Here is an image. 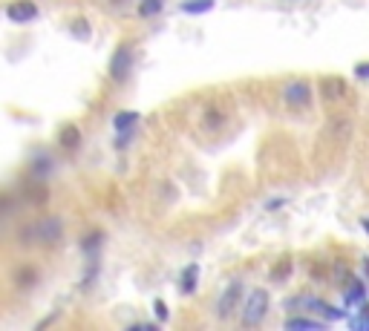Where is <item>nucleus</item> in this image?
I'll return each instance as SVG.
<instances>
[{
  "instance_id": "f257e3e1",
  "label": "nucleus",
  "mask_w": 369,
  "mask_h": 331,
  "mask_svg": "<svg viewBox=\"0 0 369 331\" xmlns=\"http://www.w3.org/2000/svg\"><path fill=\"white\" fill-rule=\"evenodd\" d=\"M61 239H64V222H61V216H44L32 225H26L18 231V242L20 245H58Z\"/></svg>"
},
{
  "instance_id": "f03ea898",
  "label": "nucleus",
  "mask_w": 369,
  "mask_h": 331,
  "mask_svg": "<svg viewBox=\"0 0 369 331\" xmlns=\"http://www.w3.org/2000/svg\"><path fill=\"white\" fill-rule=\"evenodd\" d=\"M268 309H271L268 291H265V288H254L249 297H245V303H242V309H239V323H242L245 328H254V325H260V323L265 320Z\"/></svg>"
},
{
  "instance_id": "7ed1b4c3",
  "label": "nucleus",
  "mask_w": 369,
  "mask_h": 331,
  "mask_svg": "<svg viewBox=\"0 0 369 331\" xmlns=\"http://www.w3.org/2000/svg\"><path fill=\"white\" fill-rule=\"evenodd\" d=\"M280 101L289 107V110H309L312 101H315V93H312V84L306 78H292L283 84L280 89Z\"/></svg>"
},
{
  "instance_id": "20e7f679",
  "label": "nucleus",
  "mask_w": 369,
  "mask_h": 331,
  "mask_svg": "<svg viewBox=\"0 0 369 331\" xmlns=\"http://www.w3.org/2000/svg\"><path fill=\"white\" fill-rule=\"evenodd\" d=\"M133 61H136V55H133V44L130 41H121L110 58V78L113 81H127L130 70H133Z\"/></svg>"
},
{
  "instance_id": "39448f33",
  "label": "nucleus",
  "mask_w": 369,
  "mask_h": 331,
  "mask_svg": "<svg viewBox=\"0 0 369 331\" xmlns=\"http://www.w3.org/2000/svg\"><path fill=\"white\" fill-rule=\"evenodd\" d=\"M239 297H242V280H231L225 285V291L220 294V299H217V317L223 323L231 320V314L239 309Z\"/></svg>"
},
{
  "instance_id": "423d86ee",
  "label": "nucleus",
  "mask_w": 369,
  "mask_h": 331,
  "mask_svg": "<svg viewBox=\"0 0 369 331\" xmlns=\"http://www.w3.org/2000/svg\"><path fill=\"white\" fill-rule=\"evenodd\" d=\"M320 98L326 104H341L349 98V86H346V78L341 75H329L320 81Z\"/></svg>"
},
{
  "instance_id": "0eeeda50",
  "label": "nucleus",
  "mask_w": 369,
  "mask_h": 331,
  "mask_svg": "<svg viewBox=\"0 0 369 331\" xmlns=\"http://www.w3.org/2000/svg\"><path fill=\"white\" fill-rule=\"evenodd\" d=\"M225 124H228L225 110H223L220 104H208L205 112H202V118H199V127H202L208 136H217L220 130H225Z\"/></svg>"
},
{
  "instance_id": "6e6552de",
  "label": "nucleus",
  "mask_w": 369,
  "mask_h": 331,
  "mask_svg": "<svg viewBox=\"0 0 369 331\" xmlns=\"http://www.w3.org/2000/svg\"><path fill=\"white\" fill-rule=\"evenodd\" d=\"M142 122V115L136 112V110H121V112H115L113 115V130L121 136V144L125 141H130V136L136 133V124ZM118 144V147H121Z\"/></svg>"
},
{
  "instance_id": "1a4fd4ad",
  "label": "nucleus",
  "mask_w": 369,
  "mask_h": 331,
  "mask_svg": "<svg viewBox=\"0 0 369 331\" xmlns=\"http://www.w3.org/2000/svg\"><path fill=\"white\" fill-rule=\"evenodd\" d=\"M38 15H41V9L35 0H15V4L6 6V18L15 23H32Z\"/></svg>"
},
{
  "instance_id": "9d476101",
  "label": "nucleus",
  "mask_w": 369,
  "mask_h": 331,
  "mask_svg": "<svg viewBox=\"0 0 369 331\" xmlns=\"http://www.w3.org/2000/svg\"><path fill=\"white\" fill-rule=\"evenodd\" d=\"M196 285H199V265L191 262L188 268L182 271V277H179V294H182V297H188V294L196 291Z\"/></svg>"
},
{
  "instance_id": "9b49d317",
  "label": "nucleus",
  "mask_w": 369,
  "mask_h": 331,
  "mask_svg": "<svg viewBox=\"0 0 369 331\" xmlns=\"http://www.w3.org/2000/svg\"><path fill=\"white\" fill-rule=\"evenodd\" d=\"M58 147H64V150H70V153H75V150L81 147V130L75 124H64V127H61V133H58Z\"/></svg>"
},
{
  "instance_id": "f8f14e48",
  "label": "nucleus",
  "mask_w": 369,
  "mask_h": 331,
  "mask_svg": "<svg viewBox=\"0 0 369 331\" xmlns=\"http://www.w3.org/2000/svg\"><path fill=\"white\" fill-rule=\"evenodd\" d=\"M52 159L46 156V153H38L35 159H32V164H29V176L35 179V182H41V179H46L49 173H52Z\"/></svg>"
},
{
  "instance_id": "ddd939ff",
  "label": "nucleus",
  "mask_w": 369,
  "mask_h": 331,
  "mask_svg": "<svg viewBox=\"0 0 369 331\" xmlns=\"http://www.w3.org/2000/svg\"><path fill=\"white\" fill-rule=\"evenodd\" d=\"M306 299V306H312V311H318V314H323L326 320H341V317H346L344 311H337V309H332L329 303H323V299H315V297H303Z\"/></svg>"
},
{
  "instance_id": "4468645a",
  "label": "nucleus",
  "mask_w": 369,
  "mask_h": 331,
  "mask_svg": "<svg viewBox=\"0 0 369 331\" xmlns=\"http://www.w3.org/2000/svg\"><path fill=\"white\" fill-rule=\"evenodd\" d=\"M15 285H18V288H32V285H38V271H35L32 265H23V268H18V274H15Z\"/></svg>"
},
{
  "instance_id": "2eb2a0df",
  "label": "nucleus",
  "mask_w": 369,
  "mask_h": 331,
  "mask_svg": "<svg viewBox=\"0 0 369 331\" xmlns=\"http://www.w3.org/2000/svg\"><path fill=\"white\" fill-rule=\"evenodd\" d=\"M363 299H366V285L363 283H349L346 291H344V303L355 306V303H363Z\"/></svg>"
},
{
  "instance_id": "dca6fc26",
  "label": "nucleus",
  "mask_w": 369,
  "mask_h": 331,
  "mask_svg": "<svg viewBox=\"0 0 369 331\" xmlns=\"http://www.w3.org/2000/svg\"><path fill=\"white\" fill-rule=\"evenodd\" d=\"M184 15H202V12H211L213 9V0H184L179 6Z\"/></svg>"
},
{
  "instance_id": "f3484780",
  "label": "nucleus",
  "mask_w": 369,
  "mask_h": 331,
  "mask_svg": "<svg viewBox=\"0 0 369 331\" xmlns=\"http://www.w3.org/2000/svg\"><path fill=\"white\" fill-rule=\"evenodd\" d=\"M286 328L289 331H294V328H326V323L323 320H309V317H292V320H286Z\"/></svg>"
},
{
  "instance_id": "a211bd4d",
  "label": "nucleus",
  "mask_w": 369,
  "mask_h": 331,
  "mask_svg": "<svg viewBox=\"0 0 369 331\" xmlns=\"http://www.w3.org/2000/svg\"><path fill=\"white\" fill-rule=\"evenodd\" d=\"M70 32H73V38H78V41H87L89 38V20L87 18H75L73 23H70Z\"/></svg>"
},
{
  "instance_id": "6ab92c4d",
  "label": "nucleus",
  "mask_w": 369,
  "mask_h": 331,
  "mask_svg": "<svg viewBox=\"0 0 369 331\" xmlns=\"http://www.w3.org/2000/svg\"><path fill=\"white\" fill-rule=\"evenodd\" d=\"M292 268H294L292 259H283L280 265H274V268H271V280H274V283H286V280L292 277Z\"/></svg>"
},
{
  "instance_id": "aec40b11",
  "label": "nucleus",
  "mask_w": 369,
  "mask_h": 331,
  "mask_svg": "<svg viewBox=\"0 0 369 331\" xmlns=\"http://www.w3.org/2000/svg\"><path fill=\"white\" fill-rule=\"evenodd\" d=\"M162 0H142L139 4V18H156L162 12Z\"/></svg>"
},
{
  "instance_id": "412c9836",
  "label": "nucleus",
  "mask_w": 369,
  "mask_h": 331,
  "mask_svg": "<svg viewBox=\"0 0 369 331\" xmlns=\"http://www.w3.org/2000/svg\"><path fill=\"white\" fill-rule=\"evenodd\" d=\"M23 196H26V202H29V205H44V202L49 199V190H46L44 185H35V188H29Z\"/></svg>"
},
{
  "instance_id": "4be33fe9",
  "label": "nucleus",
  "mask_w": 369,
  "mask_h": 331,
  "mask_svg": "<svg viewBox=\"0 0 369 331\" xmlns=\"http://www.w3.org/2000/svg\"><path fill=\"white\" fill-rule=\"evenodd\" d=\"M346 323H349L352 331H369V306H363L361 314H358V317H349Z\"/></svg>"
},
{
  "instance_id": "5701e85b",
  "label": "nucleus",
  "mask_w": 369,
  "mask_h": 331,
  "mask_svg": "<svg viewBox=\"0 0 369 331\" xmlns=\"http://www.w3.org/2000/svg\"><path fill=\"white\" fill-rule=\"evenodd\" d=\"M101 239H104V233H101V231H96V233H87V236H84V242H81V248L89 254L92 248H99V245H101Z\"/></svg>"
},
{
  "instance_id": "b1692460",
  "label": "nucleus",
  "mask_w": 369,
  "mask_h": 331,
  "mask_svg": "<svg viewBox=\"0 0 369 331\" xmlns=\"http://www.w3.org/2000/svg\"><path fill=\"white\" fill-rule=\"evenodd\" d=\"M153 311H156V317H159L162 323H168V320H170V311H168V306L162 303V299H153Z\"/></svg>"
},
{
  "instance_id": "393cba45",
  "label": "nucleus",
  "mask_w": 369,
  "mask_h": 331,
  "mask_svg": "<svg viewBox=\"0 0 369 331\" xmlns=\"http://www.w3.org/2000/svg\"><path fill=\"white\" fill-rule=\"evenodd\" d=\"M352 75H355L358 81H369V61H363V64H358Z\"/></svg>"
},
{
  "instance_id": "a878e982",
  "label": "nucleus",
  "mask_w": 369,
  "mask_h": 331,
  "mask_svg": "<svg viewBox=\"0 0 369 331\" xmlns=\"http://www.w3.org/2000/svg\"><path fill=\"white\" fill-rule=\"evenodd\" d=\"M150 328H156L153 323H136V325H130V331H150Z\"/></svg>"
},
{
  "instance_id": "bb28decb",
  "label": "nucleus",
  "mask_w": 369,
  "mask_h": 331,
  "mask_svg": "<svg viewBox=\"0 0 369 331\" xmlns=\"http://www.w3.org/2000/svg\"><path fill=\"white\" fill-rule=\"evenodd\" d=\"M361 228H363V231H366V233H369V219H366V216H363V219H361Z\"/></svg>"
}]
</instances>
